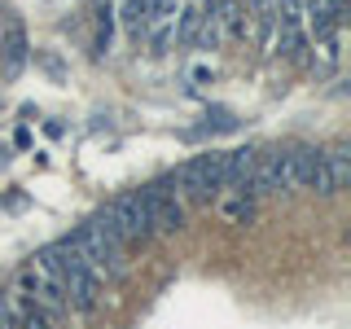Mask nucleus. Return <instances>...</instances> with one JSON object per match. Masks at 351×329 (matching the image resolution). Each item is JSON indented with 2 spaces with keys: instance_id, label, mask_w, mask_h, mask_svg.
Masks as SVG:
<instances>
[{
  "instance_id": "obj_1",
  "label": "nucleus",
  "mask_w": 351,
  "mask_h": 329,
  "mask_svg": "<svg viewBox=\"0 0 351 329\" xmlns=\"http://www.w3.org/2000/svg\"><path fill=\"white\" fill-rule=\"evenodd\" d=\"M180 197H219L224 193V149H211V154H193L189 162H180L171 175H162Z\"/></svg>"
},
{
  "instance_id": "obj_2",
  "label": "nucleus",
  "mask_w": 351,
  "mask_h": 329,
  "mask_svg": "<svg viewBox=\"0 0 351 329\" xmlns=\"http://www.w3.org/2000/svg\"><path fill=\"white\" fill-rule=\"evenodd\" d=\"M141 193V206H145V215H149V233L154 237H176L184 224H189V206H184V197L171 189L167 180H154L145 184V189H136Z\"/></svg>"
},
{
  "instance_id": "obj_3",
  "label": "nucleus",
  "mask_w": 351,
  "mask_h": 329,
  "mask_svg": "<svg viewBox=\"0 0 351 329\" xmlns=\"http://www.w3.org/2000/svg\"><path fill=\"white\" fill-rule=\"evenodd\" d=\"M106 219L110 228L119 233V241L123 246H136V241H149V215H145V206H141V193H119V197H110V202L97 211Z\"/></svg>"
},
{
  "instance_id": "obj_4",
  "label": "nucleus",
  "mask_w": 351,
  "mask_h": 329,
  "mask_svg": "<svg viewBox=\"0 0 351 329\" xmlns=\"http://www.w3.org/2000/svg\"><path fill=\"white\" fill-rule=\"evenodd\" d=\"M255 193H294V175L285 149H259L255 154V175H250V197Z\"/></svg>"
},
{
  "instance_id": "obj_5",
  "label": "nucleus",
  "mask_w": 351,
  "mask_h": 329,
  "mask_svg": "<svg viewBox=\"0 0 351 329\" xmlns=\"http://www.w3.org/2000/svg\"><path fill=\"white\" fill-rule=\"evenodd\" d=\"M285 158H290V175H294V189H312L321 197H334L325 184V167H321V149L312 145H294L285 149Z\"/></svg>"
},
{
  "instance_id": "obj_6",
  "label": "nucleus",
  "mask_w": 351,
  "mask_h": 329,
  "mask_svg": "<svg viewBox=\"0 0 351 329\" xmlns=\"http://www.w3.org/2000/svg\"><path fill=\"white\" fill-rule=\"evenodd\" d=\"M255 154L250 145L224 149V193H246L250 197V175H255Z\"/></svg>"
},
{
  "instance_id": "obj_7",
  "label": "nucleus",
  "mask_w": 351,
  "mask_h": 329,
  "mask_svg": "<svg viewBox=\"0 0 351 329\" xmlns=\"http://www.w3.org/2000/svg\"><path fill=\"white\" fill-rule=\"evenodd\" d=\"M27 53H31L27 31H22L18 18H9V27H5V80H18V75H22V66H27Z\"/></svg>"
},
{
  "instance_id": "obj_8",
  "label": "nucleus",
  "mask_w": 351,
  "mask_h": 329,
  "mask_svg": "<svg viewBox=\"0 0 351 329\" xmlns=\"http://www.w3.org/2000/svg\"><path fill=\"white\" fill-rule=\"evenodd\" d=\"M321 167H325V184H329V193H343V184L351 180V149H347V145L321 149Z\"/></svg>"
},
{
  "instance_id": "obj_9",
  "label": "nucleus",
  "mask_w": 351,
  "mask_h": 329,
  "mask_svg": "<svg viewBox=\"0 0 351 329\" xmlns=\"http://www.w3.org/2000/svg\"><path fill=\"white\" fill-rule=\"evenodd\" d=\"M272 49H277L285 62H303V53H307V31H303V22H277Z\"/></svg>"
},
{
  "instance_id": "obj_10",
  "label": "nucleus",
  "mask_w": 351,
  "mask_h": 329,
  "mask_svg": "<svg viewBox=\"0 0 351 329\" xmlns=\"http://www.w3.org/2000/svg\"><path fill=\"white\" fill-rule=\"evenodd\" d=\"M119 27L128 31V40H145L154 18H149V0H123V9H119Z\"/></svg>"
},
{
  "instance_id": "obj_11",
  "label": "nucleus",
  "mask_w": 351,
  "mask_h": 329,
  "mask_svg": "<svg viewBox=\"0 0 351 329\" xmlns=\"http://www.w3.org/2000/svg\"><path fill=\"white\" fill-rule=\"evenodd\" d=\"M202 5H184V9H176V49H193V40H197V27H202Z\"/></svg>"
},
{
  "instance_id": "obj_12",
  "label": "nucleus",
  "mask_w": 351,
  "mask_h": 329,
  "mask_svg": "<svg viewBox=\"0 0 351 329\" xmlns=\"http://www.w3.org/2000/svg\"><path fill=\"white\" fill-rule=\"evenodd\" d=\"M219 197H224L219 206H224V215L233 219V224H250V215H255V202H250L246 193H219Z\"/></svg>"
},
{
  "instance_id": "obj_13",
  "label": "nucleus",
  "mask_w": 351,
  "mask_h": 329,
  "mask_svg": "<svg viewBox=\"0 0 351 329\" xmlns=\"http://www.w3.org/2000/svg\"><path fill=\"white\" fill-rule=\"evenodd\" d=\"M145 44H149L154 53H171V49H176V22H171V18L154 22V27H149V36H145Z\"/></svg>"
}]
</instances>
